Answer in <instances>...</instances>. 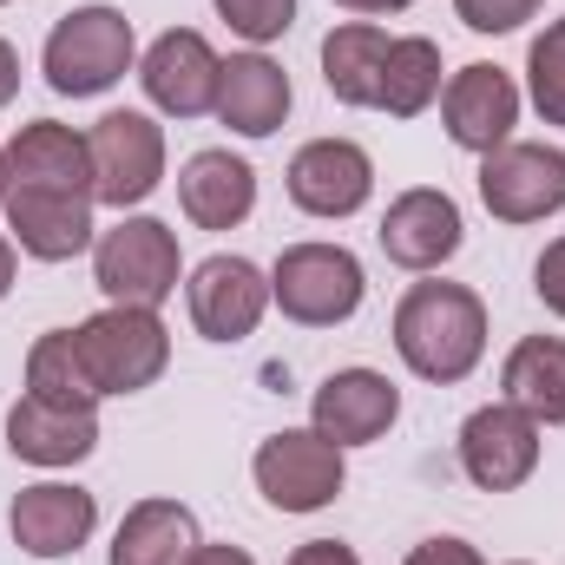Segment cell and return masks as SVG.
<instances>
[{
  "label": "cell",
  "instance_id": "obj_33",
  "mask_svg": "<svg viewBox=\"0 0 565 565\" xmlns=\"http://www.w3.org/2000/svg\"><path fill=\"white\" fill-rule=\"evenodd\" d=\"M184 565H257V559H250L244 546H204V540H198V553H191Z\"/></svg>",
  "mask_w": 565,
  "mask_h": 565
},
{
  "label": "cell",
  "instance_id": "obj_6",
  "mask_svg": "<svg viewBox=\"0 0 565 565\" xmlns=\"http://www.w3.org/2000/svg\"><path fill=\"white\" fill-rule=\"evenodd\" d=\"M86 158H93V198L126 217L164 184V126L151 113H106L86 132Z\"/></svg>",
  "mask_w": 565,
  "mask_h": 565
},
{
  "label": "cell",
  "instance_id": "obj_8",
  "mask_svg": "<svg viewBox=\"0 0 565 565\" xmlns=\"http://www.w3.org/2000/svg\"><path fill=\"white\" fill-rule=\"evenodd\" d=\"M480 204L500 224H540V217L565 211V151L559 145H520V139L487 151L480 158Z\"/></svg>",
  "mask_w": 565,
  "mask_h": 565
},
{
  "label": "cell",
  "instance_id": "obj_11",
  "mask_svg": "<svg viewBox=\"0 0 565 565\" xmlns=\"http://www.w3.org/2000/svg\"><path fill=\"white\" fill-rule=\"evenodd\" d=\"M282 184H289V204L296 211L335 224V217H355L375 198V158L355 139H309L289 158Z\"/></svg>",
  "mask_w": 565,
  "mask_h": 565
},
{
  "label": "cell",
  "instance_id": "obj_17",
  "mask_svg": "<svg viewBox=\"0 0 565 565\" xmlns=\"http://www.w3.org/2000/svg\"><path fill=\"white\" fill-rule=\"evenodd\" d=\"M93 204L86 191H7V231H13V250L40 257V264H66L79 250L99 244V224H93Z\"/></svg>",
  "mask_w": 565,
  "mask_h": 565
},
{
  "label": "cell",
  "instance_id": "obj_5",
  "mask_svg": "<svg viewBox=\"0 0 565 565\" xmlns=\"http://www.w3.org/2000/svg\"><path fill=\"white\" fill-rule=\"evenodd\" d=\"M369 277L355 264V250L342 244H289L270 270V302L302 329H335L362 309Z\"/></svg>",
  "mask_w": 565,
  "mask_h": 565
},
{
  "label": "cell",
  "instance_id": "obj_28",
  "mask_svg": "<svg viewBox=\"0 0 565 565\" xmlns=\"http://www.w3.org/2000/svg\"><path fill=\"white\" fill-rule=\"evenodd\" d=\"M217 7V20L237 33V40H250V46H270L282 40L289 26H296V0H211Z\"/></svg>",
  "mask_w": 565,
  "mask_h": 565
},
{
  "label": "cell",
  "instance_id": "obj_35",
  "mask_svg": "<svg viewBox=\"0 0 565 565\" xmlns=\"http://www.w3.org/2000/svg\"><path fill=\"white\" fill-rule=\"evenodd\" d=\"M335 7H349V13H402L415 0H335Z\"/></svg>",
  "mask_w": 565,
  "mask_h": 565
},
{
  "label": "cell",
  "instance_id": "obj_13",
  "mask_svg": "<svg viewBox=\"0 0 565 565\" xmlns=\"http://www.w3.org/2000/svg\"><path fill=\"white\" fill-rule=\"evenodd\" d=\"M440 126H447V139L460 145V151H473V158L500 151V145L513 139V126H520V86H513V73H500L487 60L460 66L440 86Z\"/></svg>",
  "mask_w": 565,
  "mask_h": 565
},
{
  "label": "cell",
  "instance_id": "obj_10",
  "mask_svg": "<svg viewBox=\"0 0 565 565\" xmlns=\"http://www.w3.org/2000/svg\"><path fill=\"white\" fill-rule=\"evenodd\" d=\"M184 302H191V322H198L204 342H244V335H257V322L270 309V277L250 257L217 250V257H204L191 270Z\"/></svg>",
  "mask_w": 565,
  "mask_h": 565
},
{
  "label": "cell",
  "instance_id": "obj_24",
  "mask_svg": "<svg viewBox=\"0 0 565 565\" xmlns=\"http://www.w3.org/2000/svg\"><path fill=\"white\" fill-rule=\"evenodd\" d=\"M500 402L526 408L540 427H565V335H526L513 342L507 369H500Z\"/></svg>",
  "mask_w": 565,
  "mask_h": 565
},
{
  "label": "cell",
  "instance_id": "obj_3",
  "mask_svg": "<svg viewBox=\"0 0 565 565\" xmlns=\"http://www.w3.org/2000/svg\"><path fill=\"white\" fill-rule=\"evenodd\" d=\"M73 342H79V362H86L99 402L106 395H139V388H151L171 369V335H164L158 309L106 302L99 316H86L73 329Z\"/></svg>",
  "mask_w": 565,
  "mask_h": 565
},
{
  "label": "cell",
  "instance_id": "obj_36",
  "mask_svg": "<svg viewBox=\"0 0 565 565\" xmlns=\"http://www.w3.org/2000/svg\"><path fill=\"white\" fill-rule=\"evenodd\" d=\"M13 270H20V250H13V237H0V296L13 289Z\"/></svg>",
  "mask_w": 565,
  "mask_h": 565
},
{
  "label": "cell",
  "instance_id": "obj_25",
  "mask_svg": "<svg viewBox=\"0 0 565 565\" xmlns=\"http://www.w3.org/2000/svg\"><path fill=\"white\" fill-rule=\"evenodd\" d=\"M434 99H440V46H434L427 33H402V40L388 46L375 113H388V119H422Z\"/></svg>",
  "mask_w": 565,
  "mask_h": 565
},
{
  "label": "cell",
  "instance_id": "obj_30",
  "mask_svg": "<svg viewBox=\"0 0 565 565\" xmlns=\"http://www.w3.org/2000/svg\"><path fill=\"white\" fill-rule=\"evenodd\" d=\"M533 289H540V302L565 322V231L540 250V264H533Z\"/></svg>",
  "mask_w": 565,
  "mask_h": 565
},
{
  "label": "cell",
  "instance_id": "obj_20",
  "mask_svg": "<svg viewBox=\"0 0 565 565\" xmlns=\"http://www.w3.org/2000/svg\"><path fill=\"white\" fill-rule=\"evenodd\" d=\"M7 191H86L93 198V158L86 132L60 119H33L7 139Z\"/></svg>",
  "mask_w": 565,
  "mask_h": 565
},
{
  "label": "cell",
  "instance_id": "obj_38",
  "mask_svg": "<svg viewBox=\"0 0 565 565\" xmlns=\"http://www.w3.org/2000/svg\"><path fill=\"white\" fill-rule=\"evenodd\" d=\"M507 565H533V559H507Z\"/></svg>",
  "mask_w": 565,
  "mask_h": 565
},
{
  "label": "cell",
  "instance_id": "obj_27",
  "mask_svg": "<svg viewBox=\"0 0 565 565\" xmlns=\"http://www.w3.org/2000/svg\"><path fill=\"white\" fill-rule=\"evenodd\" d=\"M526 93L546 126H565V20H553L526 53Z\"/></svg>",
  "mask_w": 565,
  "mask_h": 565
},
{
  "label": "cell",
  "instance_id": "obj_15",
  "mask_svg": "<svg viewBox=\"0 0 565 565\" xmlns=\"http://www.w3.org/2000/svg\"><path fill=\"white\" fill-rule=\"evenodd\" d=\"M395 422H402V388H395L382 369H335V375L316 388V402H309V427H316L322 440H335L342 454L382 440Z\"/></svg>",
  "mask_w": 565,
  "mask_h": 565
},
{
  "label": "cell",
  "instance_id": "obj_39",
  "mask_svg": "<svg viewBox=\"0 0 565 565\" xmlns=\"http://www.w3.org/2000/svg\"><path fill=\"white\" fill-rule=\"evenodd\" d=\"M0 7H7V0H0Z\"/></svg>",
  "mask_w": 565,
  "mask_h": 565
},
{
  "label": "cell",
  "instance_id": "obj_9",
  "mask_svg": "<svg viewBox=\"0 0 565 565\" xmlns=\"http://www.w3.org/2000/svg\"><path fill=\"white\" fill-rule=\"evenodd\" d=\"M460 473L480 493H513L540 473V422L513 402H487L460 422Z\"/></svg>",
  "mask_w": 565,
  "mask_h": 565
},
{
  "label": "cell",
  "instance_id": "obj_22",
  "mask_svg": "<svg viewBox=\"0 0 565 565\" xmlns=\"http://www.w3.org/2000/svg\"><path fill=\"white\" fill-rule=\"evenodd\" d=\"M388 46H395V40H388L375 20H342V26H329V33H322V86H329L342 106L375 113Z\"/></svg>",
  "mask_w": 565,
  "mask_h": 565
},
{
  "label": "cell",
  "instance_id": "obj_21",
  "mask_svg": "<svg viewBox=\"0 0 565 565\" xmlns=\"http://www.w3.org/2000/svg\"><path fill=\"white\" fill-rule=\"evenodd\" d=\"M289 73H282L270 53H231L224 73H217V119L237 132V139H270L282 119H289Z\"/></svg>",
  "mask_w": 565,
  "mask_h": 565
},
{
  "label": "cell",
  "instance_id": "obj_1",
  "mask_svg": "<svg viewBox=\"0 0 565 565\" xmlns=\"http://www.w3.org/2000/svg\"><path fill=\"white\" fill-rule=\"evenodd\" d=\"M395 355L434 388L467 382L487 355V302L467 282H415L395 302Z\"/></svg>",
  "mask_w": 565,
  "mask_h": 565
},
{
  "label": "cell",
  "instance_id": "obj_29",
  "mask_svg": "<svg viewBox=\"0 0 565 565\" xmlns=\"http://www.w3.org/2000/svg\"><path fill=\"white\" fill-rule=\"evenodd\" d=\"M546 0H454V13L473 26V33H520Z\"/></svg>",
  "mask_w": 565,
  "mask_h": 565
},
{
  "label": "cell",
  "instance_id": "obj_32",
  "mask_svg": "<svg viewBox=\"0 0 565 565\" xmlns=\"http://www.w3.org/2000/svg\"><path fill=\"white\" fill-rule=\"evenodd\" d=\"M289 565H362V559H355V546H342V540H302V546L289 553Z\"/></svg>",
  "mask_w": 565,
  "mask_h": 565
},
{
  "label": "cell",
  "instance_id": "obj_12",
  "mask_svg": "<svg viewBox=\"0 0 565 565\" xmlns=\"http://www.w3.org/2000/svg\"><path fill=\"white\" fill-rule=\"evenodd\" d=\"M217 73H224V60H217L211 40L191 33V26L158 33L139 60L145 99H151L164 119H204V113L217 106Z\"/></svg>",
  "mask_w": 565,
  "mask_h": 565
},
{
  "label": "cell",
  "instance_id": "obj_34",
  "mask_svg": "<svg viewBox=\"0 0 565 565\" xmlns=\"http://www.w3.org/2000/svg\"><path fill=\"white\" fill-rule=\"evenodd\" d=\"M13 93H20V53L0 40V106H13Z\"/></svg>",
  "mask_w": 565,
  "mask_h": 565
},
{
  "label": "cell",
  "instance_id": "obj_37",
  "mask_svg": "<svg viewBox=\"0 0 565 565\" xmlns=\"http://www.w3.org/2000/svg\"><path fill=\"white\" fill-rule=\"evenodd\" d=\"M0 211H7V151H0Z\"/></svg>",
  "mask_w": 565,
  "mask_h": 565
},
{
  "label": "cell",
  "instance_id": "obj_4",
  "mask_svg": "<svg viewBox=\"0 0 565 565\" xmlns=\"http://www.w3.org/2000/svg\"><path fill=\"white\" fill-rule=\"evenodd\" d=\"M93 282L106 289V302H132V309H158L178 296L184 282V257H178V231L158 217H119L113 231H99L93 244Z\"/></svg>",
  "mask_w": 565,
  "mask_h": 565
},
{
  "label": "cell",
  "instance_id": "obj_26",
  "mask_svg": "<svg viewBox=\"0 0 565 565\" xmlns=\"http://www.w3.org/2000/svg\"><path fill=\"white\" fill-rule=\"evenodd\" d=\"M26 395L40 402H60V408H99V388L79 362V342L73 329H46L33 349H26Z\"/></svg>",
  "mask_w": 565,
  "mask_h": 565
},
{
  "label": "cell",
  "instance_id": "obj_2",
  "mask_svg": "<svg viewBox=\"0 0 565 565\" xmlns=\"http://www.w3.org/2000/svg\"><path fill=\"white\" fill-rule=\"evenodd\" d=\"M139 60V40H132V20L106 0L93 7H73L60 13V26L46 33V53H40V73L60 99H99L113 93Z\"/></svg>",
  "mask_w": 565,
  "mask_h": 565
},
{
  "label": "cell",
  "instance_id": "obj_7",
  "mask_svg": "<svg viewBox=\"0 0 565 565\" xmlns=\"http://www.w3.org/2000/svg\"><path fill=\"white\" fill-rule=\"evenodd\" d=\"M250 473H257V493H264L277 513H322V507L342 493V480H349L342 447L322 440L316 427H282V434H270V440L257 447Z\"/></svg>",
  "mask_w": 565,
  "mask_h": 565
},
{
  "label": "cell",
  "instance_id": "obj_31",
  "mask_svg": "<svg viewBox=\"0 0 565 565\" xmlns=\"http://www.w3.org/2000/svg\"><path fill=\"white\" fill-rule=\"evenodd\" d=\"M402 565H487V559H480V553H473L467 540L440 533V540H422V546H415V553H408Z\"/></svg>",
  "mask_w": 565,
  "mask_h": 565
},
{
  "label": "cell",
  "instance_id": "obj_14",
  "mask_svg": "<svg viewBox=\"0 0 565 565\" xmlns=\"http://www.w3.org/2000/svg\"><path fill=\"white\" fill-rule=\"evenodd\" d=\"M7 526H13V546L26 559H73L99 526V500L73 480H33L13 493Z\"/></svg>",
  "mask_w": 565,
  "mask_h": 565
},
{
  "label": "cell",
  "instance_id": "obj_23",
  "mask_svg": "<svg viewBox=\"0 0 565 565\" xmlns=\"http://www.w3.org/2000/svg\"><path fill=\"white\" fill-rule=\"evenodd\" d=\"M198 553V513L184 500H139L126 507L106 565H184Z\"/></svg>",
  "mask_w": 565,
  "mask_h": 565
},
{
  "label": "cell",
  "instance_id": "obj_16",
  "mask_svg": "<svg viewBox=\"0 0 565 565\" xmlns=\"http://www.w3.org/2000/svg\"><path fill=\"white\" fill-rule=\"evenodd\" d=\"M382 250H388V264H402V270H440L447 257H460V244H467V224H460V204L447 198V191H434V184H415V191H402L388 211H382Z\"/></svg>",
  "mask_w": 565,
  "mask_h": 565
},
{
  "label": "cell",
  "instance_id": "obj_19",
  "mask_svg": "<svg viewBox=\"0 0 565 565\" xmlns=\"http://www.w3.org/2000/svg\"><path fill=\"white\" fill-rule=\"evenodd\" d=\"M178 204L198 231H237L257 211V171L237 151H191L178 164Z\"/></svg>",
  "mask_w": 565,
  "mask_h": 565
},
{
  "label": "cell",
  "instance_id": "obj_18",
  "mask_svg": "<svg viewBox=\"0 0 565 565\" xmlns=\"http://www.w3.org/2000/svg\"><path fill=\"white\" fill-rule=\"evenodd\" d=\"M7 447H13V460L46 467V473L53 467H79L99 447V408H60V402L20 395L7 408Z\"/></svg>",
  "mask_w": 565,
  "mask_h": 565
}]
</instances>
